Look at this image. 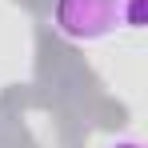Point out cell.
<instances>
[{"instance_id": "cell-1", "label": "cell", "mask_w": 148, "mask_h": 148, "mask_svg": "<svg viewBox=\"0 0 148 148\" xmlns=\"http://www.w3.org/2000/svg\"><path fill=\"white\" fill-rule=\"evenodd\" d=\"M56 28L68 40H104L116 28H140V0H56Z\"/></svg>"}]
</instances>
